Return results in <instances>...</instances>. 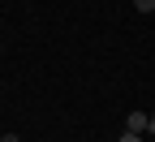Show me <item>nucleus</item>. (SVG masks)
Instances as JSON below:
<instances>
[{
  "instance_id": "obj_3",
  "label": "nucleus",
  "mask_w": 155,
  "mask_h": 142,
  "mask_svg": "<svg viewBox=\"0 0 155 142\" xmlns=\"http://www.w3.org/2000/svg\"><path fill=\"white\" fill-rule=\"evenodd\" d=\"M116 142H142V134H121Z\"/></svg>"
},
{
  "instance_id": "obj_2",
  "label": "nucleus",
  "mask_w": 155,
  "mask_h": 142,
  "mask_svg": "<svg viewBox=\"0 0 155 142\" xmlns=\"http://www.w3.org/2000/svg\"><path fill=\"white\" fill-rule=\"evenodd\" d=\"M134 9L138 13H155V0H134Z\"/></svg>"
},
{
  "instance_id": "obj_1",
  "label": "nucleus",
  "mask_w": 155,
  "mask_h": 142,
  "mask_svg": "<svg viewBox=\"0 0 155 142\" xmlns=\"http://www.w3.org/2000/svg\"><path fill=\"white\" fill-rule=\"evenodd\" d=\"M147 129H151V116L138 112V108H129V116H125V134H142V138H147Z\"/></svg>"
},
{
  "instance_id": "obj_4",
  "label": "nucleus",
  "mask_w": 155,
  "mask_h": 142,
  "mask_svg": "<svg viewBox=\"0 0 155 142\" xmlns=\"http://www.w3.org/2000/svg\"><path fill=\"white\" fill-rule=\"evenodd\" d=\"M0 142H22V138H17V134H0Z\"/></svg>"
}]
</instances>
